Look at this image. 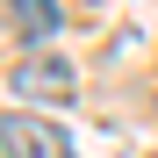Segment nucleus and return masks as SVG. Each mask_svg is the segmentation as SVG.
I'll list each match as a JSON object with an SVG mask.
<instances>
[{"label":"nucleus","mask_w":158,"mask_h":158,"mask_svg":"<svg viewBox=\"0 0 158 158\" xmlns=\"http://www.w3.org/2000/svg\"><path fill=\"white\" fill-rule=\"evenodd\" d=\"M15 86L29 94V101H72L79 79H72L65 58H22V65H15Z\"/></svg>","instance_id":"f03ea898"},{"label":"nucleus","mask_w":158,"mask_h":158,"mask_svg":"<svg viewBox=\"0 0 158 158\" xmlns=\"http://www.w3.org/2000/svg\"><path fill=\"white\" fill-rule=\"evenodd\" d=\"M7 7H15V29L22 36H50L58 29V0H7Z\"/></svg>","instance_id":"7ed1b4c3"},{"label":"nucleus","mask_w":158,"mask_h":158,"mask_svg":"<svg viewBox=\"0 0 158 158\" xmlns=\"http://www.w3.org/2000/svg\"><path fill=\"white\" fill-rule=\"evenodd\" d=\"M0 158H65V129L43 115H0Z\"/></svg>","instance_id":"f257e3e1"}]
</instances>
